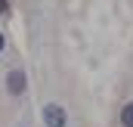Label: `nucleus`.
<instances>
[{
    "mask_svg": "<svg viewBox=\"0 0 133 127\" xmlns=\"http://www.w3.org/2000/svg\"><path fill=\"white\" fill-rule=\"evenodd\" d=\"M43 121H46V127H65L68 115H65V109L59 102H46L43 105Z\"/></svg>",
    "mask_w": 133,
    "mask_h": 127,
    "instance_id": "f257e3e1",
    "label": "nucleus"
},
{
    "mask_svg": "<svg viewBox=\"0 0 133 127\" xmlns=\"http://www.w3.org/2000/svg\"><path fill=\"white\" fill-rule=\"evenodd\" d=\"M6 87H9V93H22V90H25V74H22V71H12V74H9V78H6Z\"/></svg>",
    "mask_w": 133,
    "mask_h": 127,
    "instance_id": "f03ea898",
    "label": "nucleus"
},
{
    "mask_svg": "<svg viewBox=\"0 0 133 127\" xmlns=\"http://www.w3.org/2000/svg\"><path fill=\"white\" fill-rule=\"evenodd\" d=\"M121 127H133V102H127L121 109Z\"/></svg>",
    "mask_w": 133,
    "mask_h": 127,
    "instance_id": "7ed1b4c3",
    "label": "nucleus"
},
{
    "mask_svg": "<svg viewBox=\"0 0 133 127\" xmlns=\"http://www.w3.org/2000/svg\"><path fill=\"white\" fill-rule=\"evenodd\" d=\"M3 12H6V0H0V16H3Z\"/></svg>",
    "mask_w": 133,
    "mask_h": 127,
    "instance_id": "20e7f679",
    "label": "nucleus"
},
{
    "mask_svg": "<svg viewBox=\"0 0 133 127\" xmlns=\"http://www.w3.org/2000/svg\"><path fill=\"white\" fill-rule=\"evenodd\" d=\"M3 47H6V40H3V34H0V53H3Z\"/></svg>",
    "mask_w": 133,
    "mask_h": 127,
    "instance_id": "39448f33",
    "label": "nucleus"
}]
</instances>
